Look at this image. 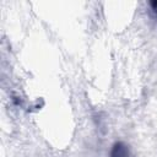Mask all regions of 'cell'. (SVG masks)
<instances>
[{
  "label": "cell",
  "instance_id": "obj_2",
  "mask_svg": "<svg viewBox=\"0 0 157 157\" xmlns=\"http://www.w3.org/2000/svg\"><path fill=\"white\" fill-rule=\"evenodd\" d=\"M150 7H151V10H152L155 13H157V0L150 1Z\"/></svg>",
  "mask_w": 157,
  "mask_h": 157
},
{
  "label": "cell",
  "instance_id": "obj_1",
  "mask_svg": "<svg viewBox=\"0 0 157 157\" xmlns=\"http://www.w3.org/2000/svg\"><path fill=\"white\" fill-rule=\"evenodd\" d=\"M109 157H130V148L123 141H117L113 144Z\"/></svg>",
  "mask_w": 157,
  "mask_h": 157
}]
</instances>
